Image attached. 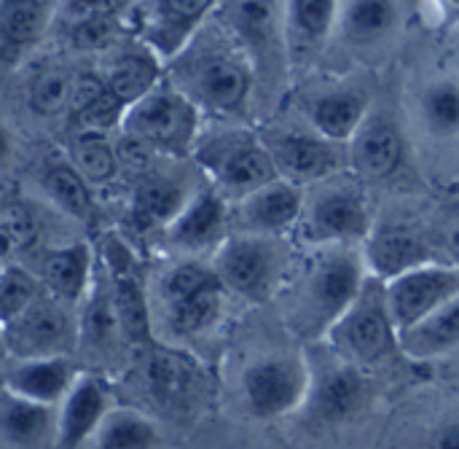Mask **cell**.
Masks as SVG:
<instances>
[{
	"label": "cell",
	"instance_id": "obj_1",
	"mask_svg": "<svg viewBox=\"0 0 459 449\" xmlns=\"http://www.w3.org/2000/svg\"><path fill=\"white\" fill-rule=\"evenodd\" d=\"M366 280L368 269L363 253H358L352 245L317 248L301 280L296 283V331L309 339H325L336 321L352 307Z\"/></svg>",
	"mask_w": 459,
	"mask_h": 449
},
{
	"label": "cell",
	"instance_id": "obj_2",
	"mask_svg": "<svg viewBox=\"0 0 459 449\" xmlns=\"http://www.w3.org/2000/svg\"><path fill=\"white\" fill-rule=\"evenodd\" d=\"M333 353L352 366H374L387 361L398 348V329L393 323L385 283L371 277L363 291L352 302V307L336 321V326L325 337Z\"/></svg>",
	"mask_w": 459,
	"mask_h": 449
},
{
	"label": "cell",
	"instance_id": "obj_3",
	"mask_svg": "<svg viewBox=\"0 0 459 449\" xmlns=\"http://www.w3.org/2000/svg\"><path fill=\"white\" fill-rule=\"evenodd\" d=\"M199 164L210 172L223 199H245L266 183L277 180V164L264 140L253 132L231 129L196 148Z\"/></svg>",
	"mask_w": 459,
	"mask_h": 449
},
{
	"label": "cell",
	"instance_id": "obj_4",
	"mask_svg": "<svg viewBox=\"0 0 459 449\" xmlns=\"http://www.w3.org/2000/svg\"><path fill=\"white\" fill-rule=\"evenodd\" d=\"M126 137L143 148H156L172 156L194 151L199 129V108L178 89H153L134 102L124 116Z\"/></svg>",
	"mask_w": 459,
	"mask_h": 449
},
{
	"label": "cell",
	"instance_id": "obj_5",
	"mask_svg": "<svg viewBox=\"0 0 459 449\" xmlns=\"http://www.w3.org/2000/svg\"><path fill=\"white\" fill-rule=\"evenodd\" d=\"M301 240L315 248L363 245L374 232L366 194L358 186H331L304 205L299 221Z\"/></svg>",
	"mask_w": 459,
	"mask_h": 449
},
{
	"label": "cell",
	"instance_id": "obj_6",
	"mask_svg": "<svg viewBox=\"0 0 459 449\" xmlns=\"http://www.w3.org/2000/svg\"><path fill=\"white\" fill-rule=\"evenodd\" d=\"M312 372L301 358L272 356L247 366L242 393L255 418H285L301 409L309 399Z\"/></svg>",
	"mask_w": 459,
	"mask_h": 449
},
{
	"label": "cell",
	"instance_id": "obj_7",
	"mask_svg": "<svg viewBox=\"0 0 459 449\" xmlns=\"http://www.w3.org/2000/svg\"><path fill=\"white\" fill-rule=\"evenodd\" d=\"M5 350L19 361L65 358L75 348V321L54 296H38L16 321L3 326Z\"/></svg>",
	"mask_w": 459,
	"mask_h": 449
},
{
	"label": "cell",
	"instance_id": "obj_8",
	"mask_svg": "<svg viewBox=\"0 0 459 449\" xmlns=\"http://www.w3.org/2000/svg\"><path fill=\"white\" fill-rule=\"evenodd\" d=\"M253 75L242 57L231 51H204L186 67V81L178 86L196 108L212 113H239L250 97Z\"/></svg>",
	"mask_w": 459,
	"mask_h": 449
},
{
	"label": "cell",
	"instance_id": "obj_9",
	"mask_svg": "<svg viewBox=\"0 0 459 449\" xmlns=\"http://www.w3.org/2000/svg\"><path fill=\"white\" fill-rule=\"evenodd\" d=\"M387 307L398 334L420 326L433 313L446 307L459 296V267L452 264H425L390 283H385Z\"/></svg>",
	"mask_w": 459,
	"mask_h": 449
},
{
	"label": "cell",
	"instance_id": "obj_10",
	"mask_svg": "<svg viewBox=\"0 0 459 449\" xmlns=\"http://www.w3.org/2000/svg\"><path fill=\"white\" fill-rule=\"evenodd\" d=\"M223 288L237 291L247 299H266L282 275V259L277 237L237 234L223 240L212 264Z\"/></svg>",
	"mask_w": 459,
	"mask_h": 449
},
{
	"label": "cell",
	"instance_id": "obj_11",
	"mask_svg": "<svg viewBox=\"0 0 459 449\" xmlns=\"http://www.w3.org/2000/svg\"><path fill=\"white\" fill-rule=\"evenodd\" d=\"M363 261L371 277L390 283L417 267L433 264V248L422 229L411 224H382L363 242Z\"/></svg>",
	"mask_w": 459,
	"mask_h": 449
},
{
	"label": "cell",
	"instance_id": "obj_12",
	"mask_svg": "<svg viewBox=\"0 0 459 449\" xmlns=\"http://www.w3.org/2000/svg\"><path fill=\"white\" fill-rule=\"evenodd\" d=\"M280 178L301 186L331 178L342 167V145L317 132H277L266 143Z\"/></svg>",
	"mask_w": 459,
	"mask_h": 449
},
{
	"label": "cell",
	"instance_id": "obj_13",
	"mask_svg": "<svg viewBox=\"0 0 459 449\" xmlns=\"http://www.w3.org/2000/svg\"><path fill=\"white\" fill-rule=\"evenodd\" d=\"M304 205H307V197L301 186L285 178H277L237 202V224L242 234L280 237L290 232L293 226H299Z\"/></svg>",
	"mask_w": 459,
	"mask_h": 449
},
{
	"label": "cell",
	"instance_id": "obj_14",
	"mask_svg": "<svg viewBox=\"0 0 459 449\" xmlns=\"http://www.w3.org/2000/svg\"><path fill=\"white\" fill-rule=\"evenodd\" d=\"M215 5L207 0H161L143 5L145 16H140L143 40L151 46V54L175 59L202 27L207 13Z\"/></svg>",
	"mask_w": 459,
	"mask_h": 449
},
{
	"label": "cell",
	"instance_id": "obj_15",
	"mask_svg": "<svg viewBox=\"0 0 459 449\" xmlns=\"http://www.w3.org/2000/svg\"><path fill=\"white\" fill-rule=\"evenodd\" d=\"M366 399H368V380L363 377V372L333 353V364L312 374L307 404H312L317 420L333 426L355 418L366 407Z\"/></svg>",
	"mask_w": 459,
	"mask_h": 449
},
{
	"label": "cell",
	"instance_id": "obj_16",
	"mask_svg": "<svg viewBox=\"0 0 459 449\" xmlns=\"http://www.w3.org/2000/svg\"><path fill=\"white\" fill-rule=\"evenodd\" d=\"M108 418V388L97 377H83L73 383L70 393L56 412V449H81L97 436L102 420Z\"/></svg>",
	"mask_w": 459,
	"mask_h": 449
},
{
	"label": "cell",
	"instance_id": "obj_17",
	"mask_svg": "<svg viewBox=\"0 0 459 449\" xmlns=\"http://www.w3.org/2000/svg\"><path fill=\"white\" fill-rule=\"evenodd\" d=\"M229 226L226 199L215 191H199L186 202L180 216L167 226V240L183 251H204L212 245H223V232Z\"/></svg>",
	"mask_w": 459,
	"mask_h": 449
},
{
	"label": "cell",
	"instance_id": "obj_18",
	"mask_svg": "<svg viewBox=\"0 0 459 449\" xmlns=\"http://www.w3.org/2000/svg\"><path fill=\"white\" fill-rule=\"evenodd\" d=\"M339 3L331 0H293L282 5V38L288 54L296 59L312 57L336 30Z\"/></svg>",
	"mask_w": 459,
	"mask_h": 449
},
{
	"label": "cell",
	"instance_id": "obj_19",
	"mask_svg": "<svg viewBox=\"0 0 459 449\" xmlns=\"http://www.w3.org/2000/svg\"><path fill=\"white\" fill-rule=\"evenodd\" d=\"M307 116L320 137L336 145L352 143L360 127L368 121V97L355 89H333L317 94L307 105Z\"/></svg>",
	"mask_w": 459,
	"mask_h": 449
},
{
	"label": "cell",
	"instance_id": "obj_20",
	"mask_svg": "<svg viewBox=\"0 0 459 449\" xmlns=\"http://www.w3.org/2000/svg\"><path fill=\"white\" fill-rule=\"evenodd\" d=\"M108 261H110V272H113V294L110 296H113L118 326L129 342L143 345V342H148V334H151L148 331V304H145L143 286L134 277L132 259L126 256V251L118 242H110Z\"/></svg>",
	"mask_w": 459,
	"mask_h": 449
},
{
	"label": "cell",
	"instance_id": "obj_21",
	"mask_svg": "<svg viewBox=\"0 0 459 449\" xmlns=\"http://www.w3.org/2000/svg\"><path fill=\"white\" fill-rule=\"evenodd\" d=\"M5 385L16 399L54 407L56 401H65L73 388V366L67 358L22 361L13 372H8Z\"/></svg>",
	"mask_w": 459,
	"mask_h": 449
},
{
	"label": "cell",
	"instance_id": "obj_22",
	"mask_svg": "<svg viewBox=\"0 0 459 449\" xmlns=\"http://www.w3.org/2000/svg\"><path fill=\"white\" fill-rule=\"evenodd\" d=\"M51 19V3L11 0L0 3V62H19L46 32Z\"/></svg>",
	"mask_w": 459,
	"mask_h": 449
},
{
	"label": "cell",
	"instance_id": "obj_23",
	"mask_svg": "<svg viewBox=\"0 0 459 449\" xmlns=\"http://www.w3.org/2000/svg\"><path fill=\"white\" fill-rule=\"evenodd\" d=\"M352 162L368 178H387L403 162L401 132L387 119H368L352 140Z\"/></svg>",
	"mask_w": 459,
	"mask_h": 449
},
{
	"label": "cell",
	"instance_id": "obj_24",
	"mask_svg": "<svg viewBox=\"0 0 459 449\" xmlns=\"http://www.w3.org/2000/svg\"><path fill=\"white\" fill-rule=\"evenodd\" d=\"M398 348L414 361H433L459 348V296L420 326L398 334Z\"/></svg>",
	"mask_w": 459,
	"mask_h": 449
},
{
	"label": "cell",
	"instance_id": "obj_25",
	"mask_svg": "<svg viewBox=\"0 0 459 449\" xmlns=\"http://www.w3.org/2000/svg\"><path fill=\"white\" fill-rule=\"evenodd\" d=\"M91 256L86 245H70L62 251H48L40 259V286L62 304H75L89 280Z\"/></svg>",
	"mask_w": 459,
	"mask_h": 449
},
{
	"label": "cell",
	"instance_id": "obj_26",
	"mask_svg": "<svg viewBox=\"0 0 459 449\" xmlns=\"http://www.w3.org/2000/svg\"><path fill=\"white\" fill-rule=\"evenodd\" d=\"M401 5L387 0H355L339 3V32L352 46H371L398 27Z\"/></svg>",
	"mask_w": 459,
	"mask_h": 449
},
{
	"label": "cell",
	"instance_id": "obj_27",
	"mask_svg": "<svg viewBox=\"0 0 459 449\" xmlns=\"http://www.w3.org/2000/svg\"><path fill=\"white\" fill-rule=\"evenodd\" d=\"M161 65L159 57L151 51H126L113 62V67L105 75L108 92L129 110L134 102L148 97L156 89Z\"/></svg>",
	"mask_w": 459,
	"mask_h": 449
},
{
	"label": "cell",
	"instance_id": "obj_28",
	"mask_svg": "<svg viewBox=\"0 0 459 449\" xmlns=\"http://www.w3.org/2000/svg\"><path fill=\"white\" fill-rule=\"evenodd\" d=\"M3 431L16 447H40L51 436H56V412L54 407L24 401L11 396V401L3 409Z\"/></svg>",
	"mask_w": 459,
	"mask_h": 449
},
{
	"label": "cell",
	"instance_id": "obj_29",
	"mask_svg": "<svg viewBox=\"0 0 459 449\" xmlns=\"http://www.w3.org/2000/svg\"><path fill=\"white\" fill-rule=\"evenodd\" d=\"M40 183H43L46 194L54 199V205L62 207L67 216H73L78 221H91L94 199H91L89 183L81 178V172L73 164H67V162L48 164Z\"/></svg>",
	"mask_w": 459,
	"mask_h": 449
},
{
	"label": "cell",
	"instance_id": "obj_30",
	"mask_svg": "<svg viewBox=\"0 0 459 449\" xmlns=\"http://www.w3.org/2000/svg\"><path fill=\"white\" fill-rule=\"evenodd\" d=\"M156 442H159L156 426L134 409L108 412V418L97 431L100 449H153Z\"/></svg>",
	"mask_w": 459,
	"mask_h": 449
},
{
	"label": "cell",
	"instance_id": "obj_31",
	"mask_svg": "<svg viewBox=\"0 0 459 449\" xmlns=\"http://www.w3.org/2000/svg\"><path fill=\"white\" fill-rule=\"evenodd\" d=\"M420 113L430 135L436 137L459 135V81L438 78L428 84L420 97Z\"/></svg>",
	"mask_w": 459,
	"mask_h": 449
},
{
	"label": "cell",
	"instance_id": "obj_32",
	"mask_svg": "<svg viewBox=\"0 0 459 449\" xmlns=\"http://www.w3.org/2000/svg\"><path fill=\"white\" fill-rule=\"evenodd\" d=\"M148 383L153 396L164 407H178L191 396L194 388V369L188 366L186 358L175 353H153L151 366H148Z\"/></svg>",
	"mask_w": 459,
	"mask_h": 449
},
{
	"label": "cell",
	"instance_id": "obj_33",
	"mask_svg": "<svg viewBox=\"0 0 459 449\" xmlns=\"http://www.w3.org/2000/svg\"><path fill=\"white\" fill-rule=\"evenodd\" d=\"M186 194L178 183L164 178H148L134 191V216L143 224H172L186 207Z\"/></svg>",
	"mask_w": 459,
	"mask_h": 449
},
{
	"label": "cell",
	"instance_id": "obj_34",
	"mask_svg": "<svg viewBox=\"0 0 459 449\" xmlns=\"http://www.w3.org/2000/svg\"><path fill=\"white\" fill-rule=\"evenodd\" d=\"M223 291L226 288H212V291H202L196 296L172 302L169 304V323H172L175 334L194 337V334L207 331L221 315Z\"/></svg>",
	"mask_w": 459,
	"mask_h": 449
},
{
	"label": "cell",
	"instance_id": "obj_35",
	"mask_svg": "<svg viewBox=\"0 0 459 449\" xmlns=\"http://www.w3.org/2000/svg\"><path fill=\"white\" fill-rule=\"evenodd\" d=\"M73 167L86 183H108L118 172V154L105 135L83 132L73 145Z\"/></svg>",
	"mask_w": 459,
	"mask_h": 449
},
{
	"label": "cell",
	"instance_id": "obj_36",
	"mask_svg": "<svg viewBox=\"0 0 459 449\" xmlns=\"http://www.w3.org/2000/svg\"><path fill=\"white\" fill-rule=\"evenodd\" d=\"M40 296V280L22 267H3L0 272V326L16 321Z\"/></svg>",
	"mask_w": 459,
	"mask_h": 449
},
{
	"label": "cell",
	"instance_id": "obj_37",
	"mask_svg": "<svg viewBox=\"0 0 459 449\" xmlns=\"http://www.w3.org/2000/svg\"><path fill=\"white\" fill-rule=\"evenodd\" d=\"M212 288H223V283L215 275V269L202 264V261H183L172 272H167V277H164V299H167V304L196 296L202 291H212Z\"/></svg>",
	"mask_w": 459,
	"mask_h": 449
},
{
	"label": "cell",
	"instance_id": "obj_38",
	"mask_svg": "<svg viewBox=\"0 0 459 449\" xmlns=\"http://www.w3.org/2000/svg\"><path fill=\"white\" fill-rule=\"evenodd\" d=\"M70 84L73 78L62 70H43L30 81L27 102L40 116H56L70 105Z\"/></svg>",
	"mask_w": 459,
	"mask_h": 449
},
{
	"label": "cell",
	"instance_id": "obj_39",
	"mask_svg": "<svg viewBox=\"0 0 459 449\" xmlns=\"http://www.w3.org/2000/svg\"><path fill=\"white\" fill-rule=\"evenodd\" d=\"M118 35V22L116 13H97L81 22H73V46L83 48V51H100L105 46H110Z\"/></svg>",
	"mask_w": 459,
	"mask_h": 449
},
{
	"label": "cell",
	"instance_id": "obj_40",
	"mask_svg": "<svg viewBox=\"0 0 459 449\" xmlns=\"http://www.w3.org/2000/svg\"><path fill=\"white\" fill-rule=\"evenodd\" d=\"M124 116H126V108L110 94L105 92L94 105H89L86 110H81L78 116H73L83 132H91V135H105L110 127L116 124H124Z\"/></svg>",
	"mask_w": 459,
	"mask_h": 449
},
{
	"label": "cell",
	"instance_id": "obj_41",
	"mask_svg": "<svg viewBox=\"0 0 459 449\" xmlns=\"http://www.w3.org/2000/svg\"><path fill=\"white\" fill-rule=\"evenodd\" d=\"M118 326L116 318V307H113V296H100L97 302L89 304V313L83 318V331L94 339V342H108L113 337Z\"/></svg>",
	"mask_w": 459,
	"mask_h": 449
},
{
	"label": "cell",
	"instance_id": "obj_42",
	"mask_svg": "<svg viewBox=\"0 0 459 449\" xmlns=\"http://www.w3.org/2000/svg\"><path fill=\"white\" fill-rule=\"evenodd\" d=\"M105 92H108L105 78H100L94 73H81L70 84V105H67V110L73 116H78L81 110H86L89 105H94Z\"/></svg>",
	"mask_w": 459,
	"mask_h": 449
},
{
	"label": "cell",
	"instance_id": "obj_43",
	"mask_svg": "<svg viewBox=\"0 0 459 449\" xmlns=\"http://www.w3.org/2000/svg\"><path fill=\"white\" fill-rule=\"evenodd\" d=\"M428 449H459V415L444 420L433 436H430V447Z\"/></svg>",
	"mask_w": 459,
	"mask_h": 449
},
{
	"label": "cell",
	"instance_id": "obj_44",
	"mask_svg": "<svg viewBox=\"0 0 459 449\" xmlns=\"http://www.w3.org/2000/svg\"><path fill=\"white\" fill-rule=\"evenodd\" d=\"M436 19L438 24L444 27H459V0H444V3H436Z\"/></svg>",
	"mask_w": 459,
	"mask_h": 449
},
{
	"label": "cell",
	"instance_id": "obj_45",
	"mask_svg": "<svg viewBox=\"0 0 459 449\" xmlns=\"http://www.w3.org/2000/svg\"><path fill=\"white\" fill-rule=\"evenodd\" d=\"M449 245L459 253V213L452 218V224H449Z\"/></svg>",
	"mask_w": 459,
	"mask_h": 449
},
{
	"label": "cell",
	"instance_id": "obj_46",
	"mask_svg": "<svg viewBox=\"0 0 459 449\" xmlns=\"http://www.w3.org/2000/svg\"><path fill=\"white\" fill-rule=\"evenodd\" d=\"M8 154H11V143H8V135H5V132L0 129V167L5 164Z\"/></svg>",
	"mask_w": 459,
	"mask_h": 449
},
{
	"label": "cell",
	"instance_id": "obj_47",
	"mask_svg": "<svg viewBox=\"0 0 459 449\" xmlns=\"http://www.w3.org/2000/svg\"><path fill=\"white\" fill-rule=\"evenodd\" d=\"M3 356H8V350H5V334H3V326H0V358Z\"/></svg>",
	"mask_w": 459,
	"mask_h": 449
},
{
	"label": "cell",
	"instance_id": "obj_48",
	"mask_svg": "<svg viewBox=\"0 0 459 449\" xmlns=\"http://www.w3.org/2000/svg\"><path fill=\"white\" fill-rule=\"evenodd\" d=\"M0 272H3V269H0Z\"/></svg>",
	"mask_w": 459,
	"mask_h": 449
}]
</instances>
